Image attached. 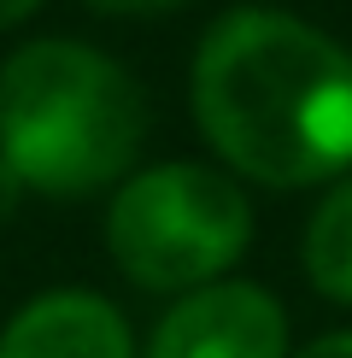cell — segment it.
<instances>
[{"label": "cell", "instance_id": "1", "mask_svg": "<svg viewBox=\"0 0 352 358\" xmlns=\"http://www.w3.org/2000/svg\"><path fill=\"white\" fill-rule=\"evenodd\" d=\"M194 112L264 182H317L352 165V53L288 12H229L194 59Z\"/></svg>", "mask_w": 352, "mask_h": 358}, {"label": "cell", "instance_id": "2", "mask_svg": "<svg viewBox=\"0 0 352 358\" xmlns=\"http://www.w3.org/2000/svg\"><path fill=\"white\" fill-rule=\"evenodd\" d=\"M141 88L77 41H36L0 65V153L47 194L112 182L141 147Z\"/></svg>", "mask_w": 352, "mask_h": 358}, {"label": "cell", "instance_id": "3", "mask_svg": "<svg viewBox=\"0 0 352 358\" xmlns=\"http://www.w3.org/2000/svg\"><path fill=\"white\" fill-rule=\"evenodd\" d=\"M247 200L205 165H159L112 206V252L147 288L217 276L247 247Z\"/></svg>", "mask_w": 352, "mask_h": 358}, {"label": "cell", "instance_id": "4", "mask_svg": "<svg viewBox=\"0 0 352 358\" xmlns=\"http://www.w3.org/2000/svg\"><path fill=\"white\" fill-rule=\"evenodd\" d=\"M282 306L270 294L247 282H217L188 294L159 323L153 358H282Z\"/></svg>", "mask_w": 352, "mask_h": 358}, {"label": "cell", "instance_id": "5", "mask_svg": "<svg viewBox=\"0 0 352 358\" xmlns=\"http://www.w3.org/2000/svg\"><path fill=\"white\" fill-rule=\"evenodd\" d=\"M0 358H129V329L94 294H47L12 317Z\"/></svg>", "mask_w": 352, "mask_h": 358}, {"label": "cell", "instance_id": "6", "mask_svg": "<svg viewBox=\"0 0 352 358\" xmlns=\"http://www.w3.org/2000/svg\"><path fill=\"white\" fill-rule=\"evenodd\" d=\"M305 271L323 294L352 300V176L317 206L311 229H305Z\"/></svg>", "mask_w": 352, "mask_h": 358}, {"label": "cell", "instance_id": "7", "mask_svg": "<svg viewBox=\"0 0 352 358\" xmlns=\"http://www.w3.org/2000/svg\"><path fill=\"white\" fill-rule=\"evenodd\" d=\"M18 188H24V176L6 165V153H0V223L12 217V206H18Z\"/></svg>", "mask_w": 352, "mask_h": 358}, {"label": "cell", "instance_id": "8", "mask_svg": "<svg viewBox=\"0 0 352 358\" xmlns=\"http://www.w3.org/2000/svg\"><path fill=\"white\" fill-rule=\"evenodd\" d=\"M300 358H352V335H329V341H317V347H305Z\"/></svg>", "mask_w": 352, "mask_h": 358}, {"label": "cell", "instance_id": "9", "mask_svg": "<svg viewBox=\"0 0 352 358\" xmlns=\"http://www.w3.org/2000/svg\"><path fill=\"white\" fill-rule=\"evenodd\" d=\"M29 6H36V0H0V24H18Z\"/></svg>", "mask_w": 352, "mask_h": 358}, {"label": "cell", "instance_id": "10", "mask_svg": "<svg viewBox=\"0 0 352 358\" xmlns=\"http://www.w3.org/2000/svg\"><path fill=\"white\" fill-rule=\"evenodd\" d=\"M100 6H129V12H147V6H170V0H100Z\"/></svg>", "mask_w": 352, "mask_h": 358}]
</instances>
